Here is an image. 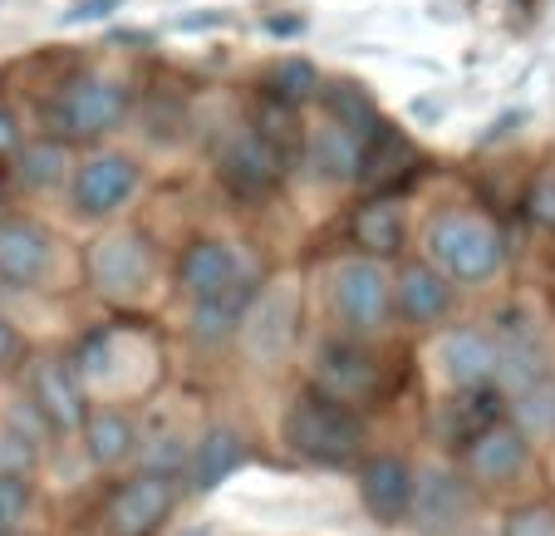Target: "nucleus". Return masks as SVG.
<instances>
[{
	"mask_svg": "<svg viewBox=\"0 0 555 536\" xmlns=\"http://www.w3.org/2000/svg\"><path fill=\"white\" fill-rule=\"evenodd\" d=\"M251 271H256V266L242 261V256L231 252V246L197 242V246H188V252H182L178 285L192 295V305H207V301H221L231 285L242 281V276H251Z\"/></svg>",
	"mask_w": 555,
	"mask_h": 536,
	"instance_id": "10",
	"label": "nucleus"
},
{
	"mask_svg": "<svg viewBox=\"0 0 555 536\" xmlns=\"http://www.w3.org/2000/svg\"><path fill=\"white\" fill-rule=\"evenodd\" d=\"M211 25H227V15L211 11V15H188V21H178V30H211Z\"/></svg>",
	"mask_w": 555,
	"mask_h": 536,
	"instance_id": "37",
	"label": "nucleus"
},
{
	"mask_svg": "<svg viewBox=\"0 0 555 536\" xmlns=\"http://www.w3.org/2000/svg\"><path fill=\"white\" fill-rule=\"evenodd\" d=\"M271 35H300V21H266Z\"/></svg>",
	"mask_w": 555,
	"mask_h": 536,
	"instance_id": "38",
	"label": "nucleus"
},
{
	"mask_svg": "<svg viewBox=\"0 0 555 536\" xmlns=\"http://www.w3.org/2000/svg\"><path fill=\"white\" fill-rule=\"evenodd\" d=\"M526 463H531V438H526L512 419H496L492 429L477 433V438L462 448V473L477 487L516 483V477L526 473Z\"/></svg>",
	"mask_w": 555,
	"mask_h": 536,
	"instance_id": "7",
	"label": "nucleus"
},
{
	"mask_svg": "<svg viewBox=\"0 0 555 536\" xmlns=\"http://www.w3.org/2000/svg\"><path fill=\"white\" fill-rule=\"evenodd\" d=\"M182 536H211V532H207V526H192V532H182Z\"/></svg>",
	"mask_w": 555,
	"mask_h": 536,
	"instance_id": "39",
	"label": "nucleus"
},
{
	"mask_svg": "<svg viewBox=\"0 0 555 536\" xmlns=\"http://www.w3.org/2000/svg\"><path fill=\"white\" fill-rule=\"evenodd\" d=\"M354 246L369 256H393L403 246V207L393 197H369L354 212Z\"/></svg>",
	"mask_w": 555,
	"mask_h": 536,
	"instance_id": "23",
	"label": "nucleus"
},
{
	"mask_svg": "<svg viewBox=\"0 0 555 536\" xmlns=\"http://www.w3.org/2000/svg\"><path fill=\"white\" fill-rule=\"evenodd\" d=\"M526 217L545 232H555V173H541V178L526 188Z\"/></svg>",
	"mask_w": 555,
	"mask_h": 536,
	"instance_id": "32",
	"label": "nucleus"
},
{
	"mask_svg": "<svg viewBox=\"0 0 555 536\" xmlns=\"http://www.w3.org/2000/svg\"><path fill=\"white\" fill-rule=\"evenodd\" d=\"M428 256H433V271L438 276H452V281H492L502 271V256H506V242L487 217L477 212H448L428 227Z\"/></svg>",
	"mask_w": 555,
	"mask_h": 536,
	"instance_id": "2",
	"label": "nucleus"
},
{
	"mask_svg": "<svg viewBox=\"0 0 555 536\" xmlns=\"http://www.w3.org/2000/svg\"><path fill=\"white\" fill-rule=\"evenodd\" d=\"M0 536H21V532H0Z\"/></svg>",
	"mask_w": 555,
	"mask_h": 536,
	"instance_id": "40",
	"label": "nucleus"
},
{
	"mask_svg": "<svg viewBox=\"0 0 555 536\" xmlns=\"http://www.w3.org/2000/svg\"><path fill=\"white\" fill-rule=\"evenodd\" d=\"M138 188V163L124 153H104V158H89L74 178V207L85 217H108L114 207H124Z\"/></svg>",
	"mask_w": 555,
	"mask_h": 536,
	"instance_id": "11",
	"label": "nucleus"
},
{
	"mask_svg": "<svg viewBox=\"0 0 555 536\" xmlns=\"http://www.w3.org/2000/svg\"><path fill=\"white\" fill-rule=\"evenodd\" d=\"M178 507V483L172 477H157V473H133L108 493L104 512V536H157L163 522L172 516Z\"/></svg>",
	"mask_w": 555,
	"mask_h": 536,
	"instance_id": "5",
	"label": "nucleus"
},
{
	"mask_svg": "<svg viewBox=\"0 0 555 536\" xmlns=\"http://www.w3.org/2000/svg\"><path fill=\"white\" fill-rule=\"evenodd\" d=\"M502 536H555V502H526L506 512Z\"/></svg>",
	"mask_w": 555,
	"mask_h": 536,
	"instance_id": "30",
	"label": "nucleus"
},
{
	"mask_svg": "<svg viewBox=\"0 0 555 536\" xmlns=\"http://www.w3.org/2000/svg\"><path fill=\"white\" fill-rule=\"evenodd\" d=\"M15 163H21V178L30 182V188H54V182L64 178V143H54V138L25 143L21 153H15Z\"/></svg>",
	"mask_w": 555,
	"mask_h": 536,
	"instance_id": "28",
	"label": "nucleus"
},
{
	"mask_svg": "<svg viewBox=\"0 0 555 536\" xmlns=\"http://www.w3.org/2000/svg\"><path fill=\"white\" fill-rule=\"evenodd\" d=\"M438 365L452 390H492L496 369H502V359H496V335H487V330H477V326L442 330Z\"/></svg>",
	"mask_w": 555,
	"mask_h": 536,
	"instance_id": "9",
	"label": "nucleus"
},
{
	"mask_svg": "<svg viewBox=\"0 0 555 536\" xmlns=\"http://www.w3.org/2000/svg\"><path fill=\"white\" fill-rule=\"evenodd\" d=\"M30 390H35V409H40V419L50 423V429L74 433L79 423H85V394H79V379H74L60 359L35 365Z\"/></svg>",
	"mask_w": 555,
	"mask_h": 536,
	"instance_id": "17",
	"label": "nucleus"
},
{
	"mask_svg": "<svg viewBox=\"0 0 555 536\" xmlns=\"http://www.w3.org/2000/svg\"><path fill=\"white\" fill-rule=\"evenodd\" d=\"M335 316L354 335H374L393 316V281L384 276L378 261H345L335 271Z\"/></svg>",
	"mask_w": 555,
	"mask_h": 536,
	"instance_id": "6",
	"label": "nucleus"
},
{
	"mask_svg": "<svg viewBox=\"0 0 555 536\" xmlns=\"http://www.w3.org/2000/svg\"><path fill=\"white\" fill-rule=\"evenodd\" d=\"M246 463V438L236 429H207L188 458V487L192 493H217L231 473H242Z\"/></svg>",
	"mask_w": 555,
	"mask_h": 536,
	"instance_id": "16",
	"label": "nucleus"
},
{
	"mask_svg": "<svg viewBox=\"0 0 555 536\" xmlns=\"http://www.w3.org/2000/svg\"><path fill=\"white\" fill-rule=\"evenodd\" d=\"M393 301H399V310H403L409 326L433 330L452 310V285H448V276H438L428 261H409V266H399Z\"/></svg>",
	"mask_w": 555,
	"mask_h": 536,
	"instance_id": "15",
	"label": "nucleus"
},
{
	"mask_svg": "<svg viewBox=\"0 0 555 536\" xmlns=\"http://www.w3.org/2000/svg\"><path fill=\"white\" fill-rule=\"evenodd\" d=\"M314 94H320V69H314L310 60H281L266 74V99H271V104L295 109Z\"/></svg>",
	"mask_w": 555,
	"mask_h": 536,
	"instance_id": "26",
	"label": "nucleus"
},
{
	"mask_svg": "<svg viewBox=\"0 0 555 536\" xmlns=\"http://www.w3.org/2000/svg\"><path fill=\"white\" fill-rule=\"evenodd\" d=\"M35 463V443L25 438V433L15 429H0V473H11V477H25Z\"/></svg>",
	"mask_w": 555,
	"mask_h": 536,
	"instance_id": "33",
	"label": "nucleus"
},
{
	"mask_svg": "<svg viewBox=\"0 0 555 536\" xmlns=\"http://www.w3.org/2000/svg\"><path fill=\"white\" fill-rule=\"evenodd\" d=\"M320 104H325L330 124L349 128V133H359V138L378 124L374 94H369L364 85H354V79H330V85H320Z\"/></svg>",
	"mask_w": 555,
	"mask_h": 536,
	"instance_id": "24",
	"label": "nucleus"
},
{
	"mask_svg": "<svg viewBox=\"0 0 555 536\" xmlns=\"http://www.w3.org/2000/svg\"><path fill=\"white\" fill-rule=\"evenodd\" d=\"M467 507H472L467 483H457L452 473H423V477H413V507H409V516L428 536L457 532V526L467 522Z\"/></svg>",
	"mask_w": 555,
	"mask_h": 536,
	"instance_id": "13",
	"label": "nucleus"
},
{
	"mask_svg": "<svg viewBox=\"0 0 555 536\" xmlns=\"http://www.w3.org/2000/svg\"><path fill=\"white\" fill-rule=\"evenodd\" d=\"M11 153H21V128H15V114L0 99V158H11Z\"/></svg>",
	"mask_w": 555,
	"mask_h": 536,
	"instance_id": "36",
	"label": "nucleus"
},
{
	"mask_svg": "<svg viewBox=\"0 0 555 536\" xmlns=\"http://www.w3.org/2000/svg\"><path fill=\"white\" fill-rule=\"evenodd\" d=\"M285 320H291V310H285V301H275V295H266V301H256L251 310H246V340H251V349L261 359H271L275 349L285 345Z\"/></svg>",
	"mask_w": 555,
	"mask_h": 536,
	"instance_id": "27",
	"label": "nucleus"
},
{
	"mask_svg": "<svg viewBox=\"0 0 555 536\" xmlns=\"http://www.w3.org/2000/svg\"><path fill=\"white\" fill-rule=\"evenodd\" d=\"M79 433H85V458L94 468H118L124 458H133V448H138V429L124 409L89 413V419L79 423Z\"/></svg>",
	"mask_w": 555,
	"mask_h": 536,
	"instance_id": "21",
	"label": "nucleus"
},
{
	"mask_svg": "<svg viewBox=\"0 0 555 536\" xmlns=\"http://www.w3.org/2000/svg\"><path fill=\"white\" fill-rule=\"evenodd\" d=\"M147 271H153L147 246L133 232H114L104 242H94V252H89V276L104 295H138L147 285Z\"/></svg>",
	"mask_w": 555,
	"mask_h": 536,
	"instance_id": "12",
	"label": "nucleus"
},
{
	"mask_svg": "<svg viewBox=\"0 0 555 536\" xmlns=\"http://www.w3.org/2000/svg\"><path fill=\"white\" fill-rule=\"evenodd\" d=\"M281 438H285V448H291L300 463L339 468V463H354L359 452H364L369 423H364V413L359 409H345V404L325 399L320 390H310V394H300V399L285 409Z\"/></svg>",
	"mask_w": 555,
	"mask_h": 536,
	"instance_id": "1",
	"label": "nucleus"
},
{
	"mask_svg": "<svg viewBox=\"0 0 555 536\" xmlns=\"http://www.w3.org/2000/svg\"><path fill=\"white\" fill-rule=\"evenodd\" d=\"M413 163H418V148L409 143V133H399L384 118L359 143V182H369V188H393L399 173H409Z\"/></svg>",
	"mask_w": 555,
	"mask_h": 536,
	"instance_id": "18",
	"label": "nucleus"
},
{
	"mask_svg": "<svg viewBox=\"0 0 555 536\" xmlns=\"http://www.w3.org/2000/svg\"><path fill=\"white\" fill-rule=\"evenodd\" d=\"M30 502H35L30 477L0 473V532H15V522H21V516L30 512Z\"/></svg>",
	"mask_w": 555,
	"mask_h": 536,
	"instance_id": "31",
	"label": "nucleus"
},
{
	"mask_svg": "<svg viewBox=\"0 0 555 536\" xmlns=\"http://www.w3.org/2000/svg\"><path fill=\"white\" fill-rule=\"evenodd\" d=\"M314 390L325 394V399L345 404H378L384 399V359L374 355L369 345L359 340H325V345L314 349Z\"/></svg>",
	"mask_w": 555,
	"mask_h": 536,
	"instance_id": "3",
	"label": "nucleus"
},
{
	"mask_svg": "<svg viewBox=\"0 0 555 536\" xmlns=\"http://www.w3.org/2000/svg\"><path fill=\"white\" fill-rule=\"evenodd\" d=\"M359 143H364V138L349 133V128H339V124L314 128V133L305 138V158H310L314 178H325V182L359 178Z\"/></svg>",
	"mask_w": 555,
	"mask_h": 536,
	"instance_id": "22",
	"label": "nucleus"
},
{
	"mask_svg": "<svg viewBox=\"0 0 555 536\" xmlns=\"http://www.w3.org/2000/svg\"><path fill=\"white\" fill-rule=\"evenodd\" d=\"M251 133L271 148L281 168H295V163L305 158V138H300V124H295V109L271 104V99H266V104L256 109V128H251Z\"/></svg>",
	"mask_w": 555,
	"mask_h": 536,
	"instance_id": "25",
	"label": "nucleus"
},
{
	"mask_svg": "<svg viewBox=\"0 0 555 536\" xmlns=\"http://www.w3.org/2000/svg\"><path fill=\"white\" fill-rule=\"evenodd\" d=\"M128 0H74L69 11L60 15L64 25H89V21H108L114 11H124Z\"/></svg>",
	"mask_w": 555,
	"mask_h": 536,
	"instance_id": "34",
	"label": "nucleus"
},
{
	"mask_svg": "<svg viewBox=\"0 0 555 536\" xmlns=\"http://www.w3.org/2000/svg\"><path fill=\"white\" fill-rule=\"evenodd\" d=\"M50 237L35 221H5L0 227V281L5 285H35L50 271Z\"/></svg>",
	"mask_w": 555,
	"mask_h": 536,
	"instance_id": "19",
	"label": "nucleus"
},
{
	"mask_svg": "<svg viewBox=\"0 0 555 536\" xmlns=\"http://www.w3.org/2000/svg\"><path fill=\"white\" fill-rule=\"evenodd\" d=\"M124 114H128V89L118 79H104V74H85V79L64 85L60 99L50 104V124L64 138H99L124 124Z\"/></svg>",
	"mask_w": 555,
	"mask_h": 536,
	"instance_id": "4",
	"label": "nucleus"
},
{
	"mask_svg": "<svg viewBox=\"0 0 555 536\" xmlns=\"http://www.w3.org/2000/svg\"><path fill=\"white\" fill-rule=\"evenodd\" d=\"M25 359V335L11 326V320L0 316V369H11V365H21Z\"/></svg>",
	"mask_w": 555,
	"mask_h": 536,
	"instance_id": "35",
	"label": "nucleus"
},
{
	"mask_svg": "<svg viewBox=\"0 0 555 536\" xmlns=\"http://www.w3.org/2000/svg\"><path fill=\"white\" fill-rule=\"evenodd\" d=\"M516 429L531 438V433H541V429H551L555 423V379H541V384H531V390H521L516 394Z\"/></svg>",
	"mask_w": 555,
	"mask_h": 536,
	"instance_id": "29",
	"label": "nucleus"
},
{
	"mask_svg": "<svg viewBox=\"0 0 555 536\" xmlns=\"http://www.w3.org/2000/svg\"><path fill=\"white\" fill-rule=\"evenodd\" d=\"M221 178H227V188L236 197H266L285 178V168L275 163V153L256 133H236L221 148Z\"/></svg>",
	"mask_w": 555,
	"mask_h": 536,
	"instance_id": "14",
	"label": "nucleus"
},
{
	"mask_svg": "<svg viewBox=\"0 0 555 536\" xmlns=\"http://www.w3.org/2000/svg\"><path fill=\"white\" fill-rule=\"evenodd\" d=\"M359 502L384 526L409 522V507H413L409 458H399V452H374V458H364V463H359Z\"/></svg>",
	"mask_w": 555,
	"mask_h": 536,
	"instance_id": "8",
	"label": "nucleus"
},
{
	"mask_svg": "<svg viewBox=\"0 0 555 536\" xmlns=\"http://www.w3.org/2000/svg\"><path fill=\"white\" fill-rule=\"evenodd\" d=\"M496 419H502V394H496V390H457V399L442 404L438 433L462 452L472 438H477V433L492 429Z\"/></svg>",
	"mask_w": 555,
	"mask_h": 536,
	"instance_id": "20",
	"label": "nucleus"
}]
</instances>
